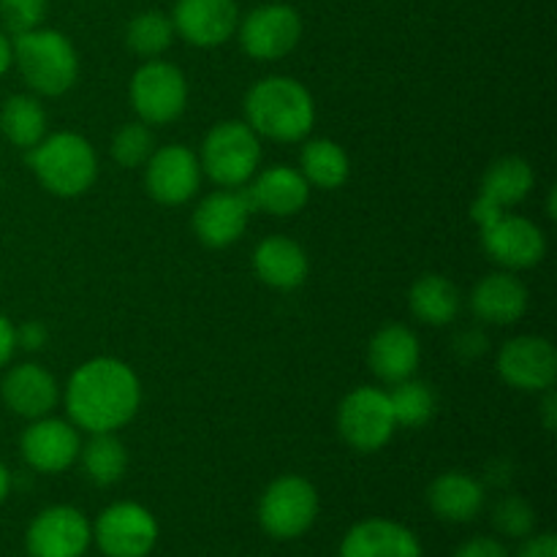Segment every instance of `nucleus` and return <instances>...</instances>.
<instances>
[{"label": "nucleus", "mask_w": 557, "mask_h": 557, "mask_svg": "<svg viewBox=\"0 0 557 557\" xmlns=\"http://www.w3.org/2000/svg\"><path fill=\"white\" fill-rule=\"evenodd\" d=\"M156 152V136H152L150 125L136 120V123H125L123 128L114 134L112 139V158L123 169H139L150 161Z\"/></svg>", "instance_id": "obj_32"}, {"label": "nucleus", "mask_w": 557, "mask_h": 557, "mask_svg": "<svg viewBox=\"0 0 557 557\" xmlns=\"http://www.w3.org/2000/svg\"><path fill=\"white\" fill-rule=\"evenodd\" d=\"M245 194H248L253 210L270 212L275 218H288L297 215L308 205L310 185L299 169L277 163L264 172H256Z\"/></svg>", "instance_id": "obj_20"}, {"label": "nucleus", "mask_w": 557, "mask_h": 557, "mask_svg": "<svg viewBox=\"0 0 557 557\" xmlns=\"http://www.w3.org/2000/svg\"><path fill=\"white\" fill-rule=\"evenodd\" d=\"M0 131L14 147L30 150L47 136V112L36 96H9L0 107Z\"/></svg>", "instance_id": "obj_28"}, {"label": "nucleus", "mask_w": 557, "mask_h": 557, "mask_svg": "<svg viewBox=\"0 0 557 557\" xmlns=\"http://www.w3.org/2000/svg\"><path fill=\"white\" fill-rule=\"evenodd\" d=\"M92 544V525L74 506L38 511L25 533L27 557H85Z\"/></svg>", "instance_id": "obj_12"}, {"label": "nucleus", "mask_w": 557, "mask_h": 557, "mask_svg": "<svg viewBox=\"0 0 557 557\" xmlns=\"http://www.w3.org/2000/svg\"><path fill=\"white\" fill-rule=\"evenodd\" d=\"M299 172L308 180V185H315L321 190H335L348 180L351 161L337 141L310 139L305 141L302 156H299Z\"/></svg>", "instance_id": "obj_27"}, {"label": "nucleus", "mask_w": 557, "mask_h": 557, "mask_svg": "<svg viewBox=\"0 0 557 557\" xmlns=\"http://www.w3.org/2000/svg\"><path fill=\"white\" fill-rule=\"evenodd\" d=\"M16 335V348H25V351H41L49 341V332L41 321H25V324L14 326Z\"/></svg>", "instance_id": "obj_36"}, {"label": "nucleus", "mask_w": 557, "mask_h": 557, "mask_svg": "<svg viewBox=\"0 0 557 557\" xmlns=\"http://www.w3.org/2000/svg\"><path fill=\"white\" fill-rule=\"evenodd\" d=\"M259 161L261 141L245 120H223L201 141V174L221 188H245L259 172Z\"/></svg>", "instance_id": "obj_5"}, {"label": "nucleus", "mask_w": 557, "mask_h": 557, "mask_svg": "<svg viewBox=\"0 0 557 557\" xmlns=\"http://www.w3.org/2000/svg\"><path fill=\"white\" fill-rule=\"evenodd\" d=\"M172 25L174 33L194 47H221L237 33V0H177Z\"/></svg>", "instance_id": "obj_16"}, {"label": "nucleus", "mask_w": 557, "mask_h": 557, "mask_svg": "<svg viewBox=\"0 0 557 557\" xmlns=\"http://www.w3.org/2000/svg\"><path fill=\"white\" fill-rule=\"evenodd\" d=\"M337 557H422V544L411 528L370 517L348 528Z\"/></svg>", "instance_id": "obj_19"}, {"label": "nucleus", "mask_w": 557, "mask_h": 557, "mask_svg": "<svg viewBox=\"0 0 557 557\" xmlns=\"http://www.w3.org/2000/svg\"><path fill=\"white\" fill-rule=\"evenodd\" d=\"M22 457L36 473H63L79 460V433L74 422L54 417L33 419L20 441Z\"/></svg>", "instance_id": "obj_15"}, {"label": "nucleus", "mask_w": 557, "mask_h": 557, "mask_svg": "<svg viewBox=\"0 0 557 557\" xmlns=\"http://www.w3.org/2000/svg\"><path fill=\"white\" fill-rule=\"evenodd\" d=\"M174 25L172 16H166L163 11L150 9V11H139L134 20L128 22L125 27V44L134 54L145 60H156L172 47L174 41Z\"/></svg>", "instance_id": "obj_30"}, {"label": "nucleus", "mask_w": 557, "mask_h": 557, "mask_svg": "<svg viewBox=\"0 0 557 557\" xmlns=\"http://www.w3.org/2000/svg\"><path fill=\"white\" fill-rule=\"evenodd\" d=\"M408 305H411V313L422 324L446 326L460 315L462 297L449 277L438 275V272H428V275L417 277V283L411 286Z\"/></svg>", "instance_id": "obj_25"}, {"label": "nucleus", "mask_w": 557, "mask_h": 557, "mask_svg": "<svg viewBox=\"0 0 557 557\" xmlns=\"http://www.w3.org/2000/svg\"><path fill=\"white\" fill-rule=\"evenodd\" d=\"M9 493H11V473H9V468L0 462V504L9 498Z\"/></svg>", "instance_id": "obj_42"}, {"label": "nucleus", "mask_w": 557, "mask_h": 557, "mask_svg": "<svg viewBox=\"0 0 557 557\" xmlns=\"http://www.w3.org/2000/svg\"><path fill=\"white\" fill-rule=\"evenodd\" d=\"M337 430L354 451L373 455L384 449L397 430L389 392L375 386H357L348 392L337 408Z\"/></svg>", "instance_id": "obj_7"}, {"label": "nucleus", "mask_w": 557, "mask_h": 557, "mask_svg": "<svg viewBox=\"0 0 557 557\" xmlns=\"http://www.w3.org/2000/svg\"><path fill=\"white\" fill-rule=\"evenodd\" d=\"M16 351V335H14V324L0 313V370L11 362Z\"/></svg>", "instance_id": "obj_38"}, {"label": "nucleus", "mask_w": 557, "mask_h": 557, "mask_svg": "<svg viewBox=\"0 0 557 557\" xmlns=\"http://www.w3.org/2000/svg\"><path fill=\"white\" fill-rule=\"evenodd\" d=\"M245 123L256 131V136L302 141L315 123L313 96L292 76H267L245 96Z\"/></svg>", "instance_id": "obj_2"}, {"label": "nucleus", "mask_w": 557, "mask_h": 557, "mask_svg": "<svg viewBox=\"0 0 557 557\" xmlns=\"http://www.w3.org/2000/svg\"><path fill=\"white\" fill-rule=\"evenodd\" d=\"M14 65L36 96H63L79 76V58L69 36L36 27L14 36Z\"/></svg>", "instance_id": "obj_3"}, {"label": "nucleus", "mask_w": 557, "mask_h": 557, "mask_svg": "<svg viewBox=\"0 0 557 557\" xmlns=\"http://www.w3.org/2000/svg\"><path fill=\"white\" fill-rule=\"evenodd\" d=\"M455 557H509V549L493 536H473L457 547Z\"/></svg>", "instance_id": "obj_35"}, {"label": "nucleus", "mask_w": 557, "mask_h": 557, "mask_svg": "<svg viewBox=\"0 0 557 557\" xmlns=\"http://www.w3.org/2000/svg\"><path fill=\"white\" fill-rule=\"evenodd\" d=\"M14 65V47H11V38L0 30V76Z\"/></svg>", "instance_id": "obj_41"}, {"label": "nucleus", "mask_w": 557, "mask_h": 557, "mask_svg": "<svg viewBox=\"0 0 557 557\" xmlns=\"http://www.w3.org/2000/svg\"><path fill=\"white\" fill-rule=\"evenodd\" d=\"M498 373L520 392H544L555 386L557 351L547 337L520 335L506 341L498 354Z\"/></svg>", "instance_id": "obj_14"}, {"label": "nucleus", "mask_w": 557, "mask_h": 557, "mask_svg": "<svg viewBox=\"0 0 557 557\" xmlns=\"http://www.w3.org/2000/svg\"><path fill=\"white\" fill-rule=\"evenodd\" d=\"M27 163L38 183L54 196L74 199L90 190L98 177V158L90 141L74 131L44 136L36 147L27 150Z\"/></svg>", "instance_id": "obj_4"}, {"label": "nucleus", "mask_w": 557, "mask_h": 557, "mask_svg": "<svg viewBox=\"0 0 557 557\" xmlns=\"http://www.w3.org/2000/svg\"><path fill=\"white\" fill-rule=\"evenodd\" d=\"M484 343H487V341H484L482 332L471 330V332H462V335L457 337L455 348H457V351H460L466 359H476L479 354H482L484 348H487V346H484Z\"/></svg>", "instance_id": "obj_39"}, {"label": "nucleus", "mask_w": 557, "mask_h": 557, "mask_svg": "<svg viewBox=\"0 0 557 557\" xmlns=\"http://www.w3.org/2000/svg\"><path fill=\"white\" fill-rule=\"evenodd\" d=\"M47 0H0V20L11 36L36 30L47 20Z\"/></svg>", "instance_id": "obj_34"}, {"label": "nucleus", "mask_w": 557, "mask_h": 557, "mask_svg": "<svg viewBox=\"0 0 557 557\" xmlns=\"http://www.w3.org/2000/svg\"><path fill=\"white\" fill-rule=\"evenodd\" d=\"M517 557H557L555 533H531V536L522 542Z\"/></svg>", "instance_id": "obj_37"}, {"label": "nucleus", "mask_w": 557, "mask_h": 557, "mask_svg": "<svg viewBox=\"0 0 557 557\" xmlns=\"http://www.w3.org/2000/svg\"><path fill=\"white\" fill-rule=\"evenodd\" d=\"M493 525L509 539H528L536 531V511L520 495H506L495 504Z\"/></svg>", "instance_id": "obj_33"}, {"label": "nucleus", "mask_w": 557, "mask_h": 557, "mask_svg": "<svg viewBox=\"0 0 557 557\" xmlns=\"http://www.w3.org/2000/svg\"><path fill=\"white\" fill-rule=\"evenodd\" d=\"M0 397L11 413L33 422L54 411L60 400V386L47 368L36 362H22L9 368V373L3 375Z\"/></svg>", "instance_id": "obj_18"}, {"label": "nucleus", "mask_w": 557, "mask_h": 557, "mask_svg": "<svg viewBox=\"0 0 557 557\" xmlns=\"http://www.w3.org/2000/svg\"><path fill=\"white\" fill-rule=\"evenodd\" d=\"M239 44L253 60H281L294 52L302 38V16L286 3H264L239 16Z\"/></svg>", "instance_id": "obj_10"}, {"label": "nucleus", "mask_w": 557, "mask_h": 557, "mask_svg": "<svg viewBox=\"0 0 557 557\" xmlns=\"http://www.w3.org/2000/svg\"><path fill=\"white\" fill-rule=\"evenodd\" d=\"M131 103L141 123H174L188 107V79L166 60H147L131 76Z\"/></svg>", "instance_id": "obj_8"}, {"label": "nucleus", "mask_w": 557, "mask_h": 557, "mask_svg": "<svg viewBox=\"0 0 557 557\" xmlns=\"http://www.w3.org/2000/svg\"><path fill=\"white\" fill-rule=\"evenodd\" d=\"M79 457L85 476L96 487H112L123 479L125 468H128V451H125L123 441L114 438V433L92 435L79 449Z\"/></svg>", "instance_id": "obj_29"}, {"label": "nucleus", "mask_w": 557, "mask_h": 557, "mask_svg": "<svg viewBox=\"0 0 557 557\" xmlns=\"http://www.w3.org/2000/svg\"><path fill=\"white\" fill-rule=\"evenodd\" d=\"M471 310L479 321L495 326L515 324L528 310V288L515 272L484 275L471 292Z\"/></svg>", "instance_id": "obj_22"}, {"label": "nucleus", "mask_w": 557, "mask_h": 557, "mask_svg": "<svg viewBox=\"0 0 557 557\" xmlns=\"http://www.w3.org/2000/svg\"><path fill=\"white\" fill-rule=\"evenodd\" d=\"M319 517V493L302 476L275 479L259 500V522L267 536L277 542H292L305 536Z\"/></svg>", "instance_id": "obj_6"}, {"label": "nucleus", "mask_w": 557, "mask_h": 557, "mask_svg": "<svg viewBox=\"0 0 557 557\" xmlns=\"http://www.w3.org/2000/svg\"><path fill=\"white\" fill-rule=\"evenodd\" d=\"M253 212L245 188L218 190L196 207L194 232L207 248H228L243 237Z\"/></svg>", "instance_id": "obj_17"}, {"label": "nucleus", "mask_w": 557, "mask_h": 557, "mask_svg": "<svg viewBox=\"0 0 557 557\" xmlns=\"http://www.w3.org/2000/svg\"><path fill=\"white\" fill-rule=\"evenodd\" d=\"M392 411H395L397 428L417 430L422 424H428L430 419L435 417V408H438V400H435L433 386L424 384V381L411 379L395 384V389L389 392Z\"/></svg>", "instance_id": "obj_31"}, {"label": "nucleus", "mask_w": 557, "mask_h": 557, "mask_svg": "<svg viewBox=\"0 0 557 557\" xmlns=\"http://www.w3.org/2000/svg\"><path fill=\"white\" fill-rule=\"evenodd\" d=\"M533 185H536V174H533L531 163L520 156H506L490 163L487 172H484L482 194L479 196L498 205L500 210H509V207L528 199Z\"/></svg>", "instance_id": "obj_26"}, {"label": "nucleus", "mask_w": 557, "mask_h": 557, "mask_svg": "<svg viewBox=\"0 0 557 557\" xmlns=\"http://www.w3.org/2000/svg\"><path fill=\"white\" fill-rule=\"evenodd\" d=\"M482 482L462 471H446L438 479H433L428 490V504L433 515L444 522H471L484 509Z\"/></svg>", "instance_id": "obj_24"}, {"label": "nucleus", "mask_w": 557, "mask_h": 557, "mask_svg": "<svg viewBox=\"0 0 557 557\" xmlns=\"http://www.w3.org/2000/svg\"><path fill=\"white\" fill-rule=\"evenodd\" d=\"M253 270L261 283L277 292H292L299 288L308 277V253L299 243L288 237H267L256 245Z\"/></svg>", "instance_id": "obj_23"}, {"label": "nucleus", "mask_w": 557, "mask_h": 557, "mask_svg": "<svg viewBox=\"0 0 557 557\" xmlns=\"http://www.w3.org/2000/svg\"><path fill=\"white\" fill-rule=\"evenodd\" d=\"M141 386L134 370L114 357H96L79 364L65 384V408L76 430L90 435L114 433L136 417Z\"/></svg>", "instance_id": "obj_1"}, {"label": "nucleus", "mask_w": 557, "mask_h": 557, "mask_svg": "<svg viewBox=\"0 0 557 557\" xmlns=\"http://www.w3.org/2000/svg\"><path fill=\"white\" fill-rule=\"evenodd\" d=\"M422 359L419 337L403 324H386L373 335L368 348V362L375 379L386 384H400L411 379Z\"/></svg>", "instance_id": "obj_21"}, {"label": "nucleus", "mask_w": 557, "mask_h": 557, "mask_svg": "<svg viewBox=\"0 0 557 557\" xmlns=\"http://www.w3.org/2000/svg\"><path fill=\"white\" fill-rule=\"evenodd\" d=\"M482 228V248L506 270H531L547 256V237L531 218L500 212Z\"/></svg>", "instance_id": "obj_11"}, {"label": "nucleus", "mask_w": 557, "mask_h": 557, "mask_svg": "<svg viewBox=\"0 0 557 557\" xmlns=\"http://www.w3.org/2000/svg\"><path fill=\"white\" fill-rule=\"evenodd\" d=\"M92 542L107 557H147L158 544V522L141 504L117 500L98 515Z\"/></svg>", "instance_id": "obj_9"}, {"label": "nucleus", "mask_w": 557, "mask_h": 557, "mask_svg": "<svg viewBox=\"0 0 557 557\" xmlns=\"http://www.w3.org/2000/svg\"><path fill=\"white\" fill-rule=\"evenodd\" d=\"M145 185L147 194H150L158 205H185V201L194 199V196L199 194V156L190 152L185 145L156 147L150 161L145 163Z\"/></svg>", "instance_id": "obj_13"}, {"label": "nucleus", "mask_w": 557, "mask_h": 557, "mask_svg": "<svg viewBox=\"0 0 557 557\" xmlns=\"http://www.w3.org/2000/svg\"><path fill=\"white\" fill-rule=\"evenodd\" d=\"M557 397H555V392H553V386H549V389H544V403H542V417H544V428L549 430V433H553L555 430V424H557Z\"/></svg>", "instance_id": "obj_40"}]
</instances>
